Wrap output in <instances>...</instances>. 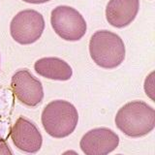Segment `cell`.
<instances>
[{
	"label": "cell",
	"instance_id": "1",
	"mask_svg": "<svg viewBox=\"0 0 155 155\" xmlns=\"http://www.w3.org/2000/svg\"><path fill=\"white\" fill-rule=\"evenodd\" d=\"M115 124L128 137H143L155 127V110L145 102L132 101L119 109Z\"/></svg>",
	"mask_w": 155,
	"mask_h": 155
},
{
	"label": "cell",
	"instance_id": "2",
	"mask_svg": "<svg viewBox=\"0 0 155 155\" xmlns=\"http://www.w3.org/2000/svg\"><path fill=\"white\" fill-rule=\"evenodd\" d=\"M79 114L75 106L64 100L48 103L42 113V124L46 132L56 139L68 137L75 131Z\"/></svg>",
	"mask_w": 155,
	"mask_h": 155
},
{
	"label": "cell",
	"instance_id": "3",
	"mask_svg": "<svg viewBox=\"0 0 155 155\" xmlns=\"http://www.w3.org/2000/svg\"><path fill=\"white\" fill-rule=\"evenodd\" d=\"M90 56L97 65L114 69L125 58V45L117 34L108 30L96 31L89 41Z\"/></svg>",
	"mask_w": 155,
	"mask_h": 155
},
{
	"label": "cell",
	"instance_id": "4",
	"mask_svg": "<svg viewBox=\"0 0 155 155\" xmlns=\"http://www.w3.org/2000/svg\"><path fill=\"white\" fill-rule=\"evenodd\" d=\"M54 32L66 41H79L86 33V22L80 12L70 6H57L51 12Z\"/></svg>",
	"mask_w": 155,
	"mask_h": 155
},
{
	"label": "cell",
	"instance_id": "5",
	"mask_svg": "<svg viewBox=\"0 0 155 155\" xmlns=\"http://www.w3.org/2000/svg\"><path fill=\"white\" fill-rule=\"evenodd\" d=\"M45 29V19L35 10H24L15 16L10 24V33L21 45H30L38 41Z\"/></svg>",
	"mask_w": 155,
	"mask_h": 155
},
{
	"label": "cell",
	"instance_id": "6",
	"mask_svg": "<svg viewBox=\"0 0 155 155\" xmlns=\"http://www.w3.org/2000/svg\"><path fill=\"white\" fill-rule=\"evenodd\" d=\"M11 87L18 100L28 107H36L44 98L42 82L27 69L15 73L12 77Z\"/></svg>",
	"mask_w": 155,
	"mask_h": 155
},
{
	"label": "cell",
	"instance_id": "7",
	"mask_svg": "<svg viewBox=\"0 0 155 155\" xmlns=\"http://www.w3.org/2000/svg\"><path fill=\"white\" fill-rule=\"evenodd\" d=\"M119 137L106 127L88 131L81 138L80 147L85 155H108L118 147Z\"/></svg>",
	"mask_w": 155,
	"mask_h": 155
},
{
	"label": "cell",
	"instance_id": "8",
	"mask_svg": "<svg viewBox=\"0 0 155 155\" xmlns=\"http://www.w3.org/2000/svg\"><path fill=\"white\" fill-rule=\"evenodd\" d=\"M10 137L16 147L25 153L35 154L42 147L43 137L40 131L32 121L22 116L13 125Z\"/></svg>",
	"mask_w": 155,
	"mask_h": 155
},
{
	"label": "cell",
	"instance_id": "9",
	"mask_svg": "<svg viewBox=\"0 0 155 155\" xmlns=\"http://www.w3.org/2000/svg\"><path fill=\"white\" fill-rule=\"evenodd\" d=\"M140 0H110L106 8V18L111 26L123 28L136 18Z\"/></svg>",
	"mask_w": 155,
	"mask_h": 155
},
{
	"label": "cell",
	"instance_id": "10",
	"mask_svg": "<svg viewBox=\"0 0 155 155\" xmlns=\"http://www.w3.org/2000/svg\"><path fill=\"white\" fill-rule=\"evenodd\" d=\"M37 74L54 81H68L73 75L71 66L58 57H43L34 64Z\"/></svg>",
	"mask_w": 155,
	"mask_h": 155
},
{
	"label": "cell",
	"instance_id": "11",
	"mask_svg": "<svg viewBox=\"0 0 155 155\" xmlns=\"http://www.w3.org/2000/svg\"><path fill=\"white\" fill-rule=\"evenodd\" d=\"M0 155H13L7 142L2 138H0Z\"/></svg>",
	"mask_w": 155,
	"mask_h": 155
},
{
	"label": "cell",
	"instance_id": "12",
	"mask_svg": "<svg viewBox=\"0 0 155 155\" xmlns=\"http://www.w3.org/2000/svg\"><path fill=\"white\" fill-rule=\"evenodd\" d=\"M22 1L26 3H31V4H42V3H46L48 1H51V0H22Z\"/></svg>",
	"mask_w": 155,
	"mask_h": 155
},
{
	"label": "cell",
	"instance_id": "13",
	"mask_svg": "<svg viewBox=\"0 0 155 155\" xmlns=\"http://www.w3.org/2000/svg\"><path fill=\"white\" fill-rule=\"evenodd\" d=\"M62 155H79L75 150H67L64 153H62Z\"/></svg>",
	"mask_w": 155,
	"mask_h": 155
},
{
	"label": "cell",
	"instance_id": "14",
	"mask_svg": "<svg viewBox=\"0 0 155 155\" xmlns=\"http://www.w3.org/2000/svg\"><path fill=\"white\" fill-rule=\"evenodd\" d=\"M117 155H122V154H117Z\"/></svg>",
	"mask_w": 155,
	"mask_h": 155
}]
</instances>
